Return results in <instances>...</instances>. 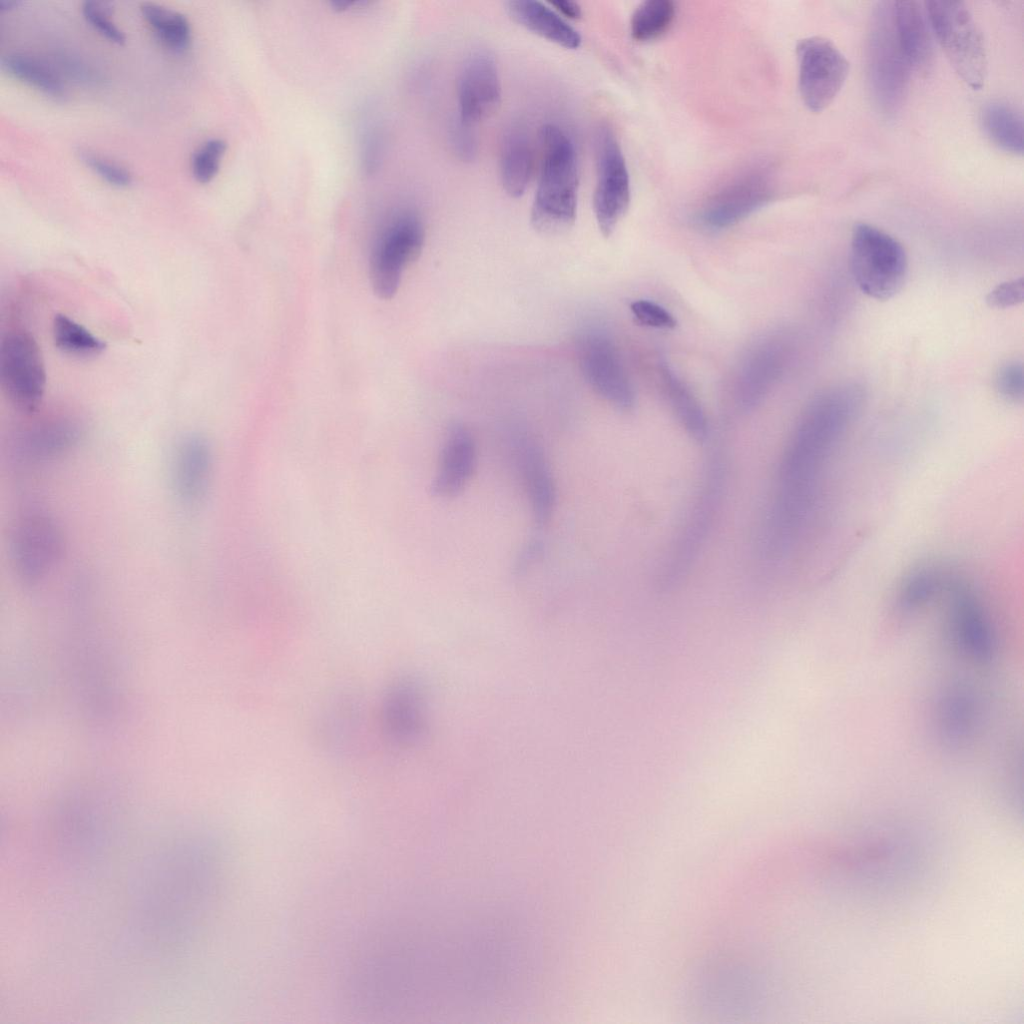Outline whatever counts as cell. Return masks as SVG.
I'll return each mask as SVG.
<instances>
[{"label":"cell","instance_id":"32","mask_svg":"<svg viewBox=\"0 0 1024 1024\" xmlns=\"http://www.w3.org/2000/svg\"><path fill=\"white\" fill-rule=\"evenodd\" d=\"M81 11L85 20L109 41L122 45L126 36L111 20L113 4L108 1L87 0L82 3Z\"/></svg>","mask_w":1024,"mask_h":1024},{"label":"cell","instance_id":"35","mask_svg":"<svg viewBox=\"0 0 1024 1024\" xmlns=\"http://www.w3.org/2000/svg\"><path fill=\"white\" fill-rule=\"evenodd\" d=\"M1023 366L1019 361H1010L998 370L995 378L997 392L1010 402H1021L1024 392Z\"/></svg>","mask_w":1024,"mask_h":1024},{"label":"cell","instance_id":"14","mask_svg":"<svg viewBox=\"0 0 1024 1024\" xmlns=\"http://www.w3.org/2000/svg\"><path fill=\"white\" fill-rule=\"evenodd\" d=\"M771 196L772 187L766 173L747 172L722 187L705 203L700 222L713 230L730 227L764 206Z\"/></svg>","mask_w":1024,"mask_h":1024},{"label":"cell","instance_id":"29","mask_svg":"<svg viewBox=\"0 0 1024 1024\" xmlns=\"http://www.w3.org/2000/svg\"><path fill=\"white\" fill-rule=\"evenodd\" d=\"M676 6L672 0H646L634 10L630 31L637 41H650L664 34L674 21Z\"/></svg>","mask_w":1024,"mask_h":1024},{"label":"cell","instance_id":"2","mask_svg":"<svg viewBox=\"0 0 1024 1024\" xmlns=\"http://www.w3.org/2000/svg\"><path fill=\"white\" fill-rule=\"evenodd\" d=\"M541 164L531 208L532 226L543 234H559L576 219L579 166L575 147L557 125L540 131Z\"/></svg>","mask_w":1024,"mask_h":1024},{"label":"cell","instance_id":"30","mask_svg":"<svg viewBox=\"0 0 1024 1024\" xmlns=\"http://www.w3.org/2000/svg\"><path fill=\"white\" fill-rule=\"evenodd\" d=\"M52 335L55 346L71 356H95L106 347L101 339L64 314H57L54 317Z\"/></svg>","mask_w":1024,"mask_h":1024},{"label":"cell","instance_id":"39","mask_svg":"<svg viewBox=\"0 0 1024 1024\" xmlns=\"http://www.w3.org/2000/svg\"><path fill=\"white\" fill-rule=\"evenodd\" d=\"M330 4L333 7V9H335L337 11H345V10L351 9L354 6H356V7H360L362 5L365 6L366 4H368V2H366V1H347L346 0V1H333Z\"/></svg>","mask_w":1024,"mask_h":1024},{"label":"cell","instance_id":"21","mask_svg":"<svg viewBox=\"0 0 1024 1024\" xmlns=\"http://www.w3.org/2000/svg\"><path fill=\"white\" fill-rule=\"evenodd\" d=\"M79 439L80 430L73 421L48 420L27 429L16 448L27 460L46 461L69 452Z\"/></svg>","mask_w":1024,"mask_h":1024},{"label":"cell","instance_id":"17","mask_svg":"<svg viewBox=\"0 0 1024 1024\" xmlns=\"http://www.w3.org/2000/svg\"><path fill=\"white\" fill-rule=\"evenodd\" d=\"M477 461V449L471 432L462 424H453L447 431L440 453L439 466L431 489L438 497L457 495L470 480Z\"/></svg>","mask_w":1024,"mask_h":1024},{"label":"cell","instance_id":"10","mask_svg":"<svg viewBox=\"0 0 1024 1024\" xmlns=\"http://www.w3.org/2000/svg\"><path fill=\"white\" fill-rule=\"evenodd\" d=\"M799 92L805 106L820 112L827 108L843 87L849 62L829 39L811 36L796 46Z\"/></svg>","mask_w":1024,"mask_h":1024},{"label":"cell","instance_id":"12","mask_svg":"<svg viewBox=\"0 0 1024 1024\" xmlns=\"http://www.w3.org/2000/svg\"><path fill=\"white\" fill-rule=\"evenodd\" d=\"M789 355L786 339L773 333L758 339L743 355L735 376V397L742 409L758 405L784 372Z\"/></svg>","mask_w":1024,"mask_h":1024},{"label":"cell","instance_id":"38","mask_svg":"<svg viewBox=\"0 0 1024 1024\" xmlns=\"http://www.w3.org/2000/svg\"><path fill=\"white\" fill-rule=\"evenodd\" d=\"M549 4L554 6L557 11L561 12L562 14L566 15L569 18L578 19L581 17V7L577 2L569 0H554L549 1Z\"/></svg>","mask_w":1024,"mask_h":1024},{"label":"cell","instance_id":"23","mask_svg":"<svg viewBox=\"0 0 1024 1024\" xmlns=\"http://www.w3.org/2000/svg\"><path fill=\"white\" fill-rule=\"evenodd\" d=\"M533 165V147L527 133L519 126L509 127L500 146L501 181L508 195L517 198L525 193Z\"/></svg>","mask_w":1024,"mask_h":1024},{"label":"cell","instance_id":"1","mask_svg":"<svg viewBox=\"0 0 1024 1024\" xmlns=\"http://www.w3.org/2000/svg\"><path fill=\"white\" fill-rule=\"evenodd\" d=\"M861 403L857 387L839 386L817 395L801 414L780 462L766 520L763 545L768 555L786 552L806 531L831 459Z\"/></svg>","mask_w":1024,"mask_h":1024},{"label":"cell","instance_id":"15","mask_svg":"<svg viewBox=\"0 0 1024 1024\" xmlns=\"http://www.w3.org/2000/svg\"><path fill=\"white\" fill-rule=\"evenodd\" d=\"M698 495L685 529L678 538L677 544L665 568V581L674 582L680 578L694 559L699 544L703 542L707 528L720 502L722 488V470L718 461L712 463Z\"/></svg>","mask_w":1024,"mask_h":1024},{"label":"cell","instance_id":"24","mask_svg":"<svg viewBox=\"0 0 1024 1024\" xmlns=\"http://www.w3.org/2000/svg\"><path fill=\"white\" fill-rule=\"evenodd\" d=\"M951 572L939 564H922L914 568L900 585L896 609L910 616L938 600Z\"/></svg>","mask_w":1024,"mask_h":1024},{"label":"cell","instance_id":"28","mask_svg":"<svg viewBox=\"0 0 1024 1024\" xmlns=\"http://www.w3.org/2000/svg\"><path fill=\"white\" fill-rule=\"evenodd\" d=\"M1 69L45 95L63 98L65 87L60 77L40 60L20 53H9L1 58Z\"/></svg>","mask_w":1024,"mask_h":1024},{"label":"cell","instance_id":"18","mask_svg":"<svg viewBox=\"0 0 1024 1024\" xmlns=\"http://www.w3.org/2000/svg\"><path fill=\"white\" fill-rule=\"evenodd\" d=\"M892 16L898 42L911 69L926 72L932 63L933 44L925 9L914 0L893 1Z\"/></svg>","mask_w":1024,"mask_h":1024},{"label":"cell","instance_id":"4","mask_svg":"<svg viewBox=\"0 0 1024 1024\" xmlns=\"http://www.w3.org/2000/svg\"><path fill=\"white\" fill-rule=\"evenodd\" d=\"M851 269L864 294L888 300L906 282L908 258L897 239L873 225L857 223L851 237Z\"/></svg>","mask_w":1024,"mask_h":1024},{"label":"cell","instance_id":"27","mask_svg":"<svg viewBox=\"0 0 1024 1024\" xmlns=\"http://www.w3.org/2000/svg\"><path fill=\"white\" fill-rule=\"evenodd\" d=\"M140 12L165 47L180 53L190 46L191 26L185 15L151 2L142 3Z\"/></svg>","mask_w":1024,"mask_h":1024},{"label":"cell","instance_id":"33","mask_svg":"<svg viewBox=\"0 0 1024 1024\" xmlns=\"http://www.w3.org/2000/svg\"><path fill=\"white\" fill-rule=\"evenodd\" d=\"M76 153L83 164L109 184L120 188L131 185L132 174L125 167L87 149H78Z\"/></svg>","mask_w":1024,"mask_h":1024},{"label":"cell","instance_id":"34","mask_svg":"<svg viewBox=\"0 0 1024 1024\" xmlns=\"http://www.w3.org/2000/svg\"><path fill=\"white\" fill-rule=\"evenodd\" d=\"M630 311L635 321L646 327L657 329H673L677 325L675 317L663 306L645 299L635 300L630 304Z\"/></svg>","mask_w":1024,"mask_h":1024},{"label":"cell","instance_id":"20","mask_svg":"<svg viewBox=\"0 0 1024 1024\" xmlns=\"http://www.w3.org/2000/svg\"><path fill=\"white\" fill-rule=\"evenodd\" d=\"M518 458L535 522H549L555 506V487L546 457L534 440L518 439Z\"/></svg>","mask_w":1024,"mask_h":1024},{"label":"cell","instance_id":"16","mask_svg":"<svg viewBox=\"0 0 1024 1024\" xmlns=\"http://www.w3.org/2000/svg\"><path fill=\"white\" fill-rule=\"evenodd\" d=\"M423 694L419 685L402 679L392 685L383 703V724L388 738L402 746L419 740L425 730Z\"/></svg>","mask_w":1024,"mask_h":1024},{"label":"cell","instance_id":"22","mask_svg":"<svg viewBox=\"0 0 1024 1024\" xmlns=\"http://www.w3.org/2000/svg\"><path fill=\"white\" fill-rule=\"evenodd\" d=\"M514 21L537 35L568 49L581 44L578 31L552 8L534 0H515L506 3Z\"/></svg>","mask_w":1024,"mask_h":1024},{"label":"cell","instance_id":"13","mask_svg":"<svg viewBox=\"0 0 1024 1024\" xmlns=\"http://www.w3.org/2000/svg\"><path fill=\"white\" fill-rule=\"evenodd\" d=\"M459 120L468 125L491 116L501 103V82L494 55L471 50L461 64L458 82Z\"/></svg>","mask_w":1024,"mask_h":1024},{"label":"cell","instance_id":"8","mask_svg":"<svg viewBox=\"0 0 1024 1024\" xmlns=\"http://www.w3.org/2000/svg\"><path fill=\"white\" fill-rule=\"evenodd\" d=\"M1 386L9 401L31 413L40 405L46 387V368L41 349L29 332L13 330L2 340Z\"/></svg>","mask_w":1024,"mask_h":1024},{"label":"cell","instance_id":"19","mask_svg":"<svg viewBox=\"0 0 1024 1024\" xmlns=\"http://www.w3.org/2000/svg\"><path fill=\"white\" fill-rule=\"evenodd\" d=\"M212 452L199 436L185 438L174 458L173 479L178 496L188 504L199 502L206 494L212 473Z\"/></svg>","mask_w":1024,"mask_h":1024},{"label":"cell","instance_id":"36","mask_svg":"<svg viewBox=\"0 0 1024 1024\" xmlns=\"http://www.w3.org/2000/svg\"><path fill=\"white\" fill-rule=\"evenodd\" d=\"M1023 299L1024 282L1020 277L997 285L988 293L986 302L991 308L1005 309L1022 303Z\"/></svg>","mask_w":1024,"mask_h":1024},{"label":"cell","instance_id":"6","mask_svg":"<svg viewBox=\"0 0 1024 1024\" xmlns=\"http://www.w3.org/2000/svg\"><path fill=\"white\" fill-rule=\"evenodd\" d=\"M424 239L423 222L414 211H401L385 225L369 258L370 282L378 297L394 296L405 269L419 257Z\"/></svg>","mask_w":1024,"mask_h":1024},{"label":"cell","instance_id":"3","mask_svg":"<svg viewBox=\"0 0 1024 1024\" xmlns=\"http://www.w3.org/2000/svg\"><path fill=\"white\" fill-rule=\"evenodd\" d=\"M911 72L897 39L892 2H877L868 29L867 74L872 97L883 114L892 116L902 107Z\"/></svg>","mask_w":1024,"mask_h":1024},{"label":"cell","instance_id":"11","mask_svg":"<svg viewBox=\"0 0 1024 1024\" xmlns=\"http://www.w3.org/2000/svg\"><path fill=\"white\" fill-rule=\"evenodd\" d=\"M62 535L54 519L44 513L22 516L14 527L11 552L17 573L28 582L41 580L62 552Z\"/></svg>","mask_w":1024,"mask_h":1024},{"label":"cell","instance_id":"26","mask_svg":"<svg viewBox=\"0 0 1024 1024\" xmlns=\"http://www.w3.org/2000/svg\"><path fill=\"white\" fill-rule=\"evenodd\" d=\"M981 122L988 137L999 148L1013 154L1023 153V120L1012 107L991 102L983 108Z\"/></svg>","mask_w":1024,"mask_h":1024},{"label":"cell","instance_id":"40","mask_svg":"<svg viewBox=\"0 0 1024 1024\" xmlns=\"http://www.w3.org/2000/svg\"><path fill=\"white\" fill-rule=\"evenodd\" d=\"M21 4H22L21 1H13V0L12 1H7V0H5V1H2L0 3V10L1 11H10V10H13V9L17 8Z\"/></svg>","mask_w":1024,"mask_h":1024},{"label":"cell","instance_id":"9","mask_svg":"<svg viewBox=\"0 0 1024 1024\" xmlns=\"http://www.w3.org/2000/svg\"><path fill=\"white\" fill-rule=\"evenodd\" d=\"M596 185L593 210L604 237H609L625 215L631 197L627 164L618 140L607 125L595 133Z\"/></svg>","mask_w":1024,"mask_h":1024},{"label":"cell","instance_id":"25","mask_svg":"<svg viewBox=\"0 0 1024 1024\" xmlns=\"http://www.w3.org/2000/svg\"><path fill=\"white\" fill-rule=\"evenodd\" d=\"M659 375L670 408L684 429L696 440L708 434V422L698 399L666 363H660Z\"/></svg>","mask_w":1024,"mask_h":1024},{"label":"cell","instance_id":"7","mask_svg":"<svg viewBox=\"0 0 1024 1024\" xmlns=\"http://www.w3.org/2000/svg\"><path fill=\"white\" fill-rule=\"evenodd\" d=\"M577 360L590 387L621 410L634 406L635 393L619 351L606 330L586 326L577 334Z\"/></svg>","mask_w":1024,"mask_h":1024},{"label":"cell","instance_id":"31","mask_svg":"<svg viewBox=\"0 0 1024 1024\" xmlns=\"http://www.w3.org/2000/svg\"><path fill=\"white\" fill-rule=\"evenodd\" d=\"M227 149L224 140L213 138L203 143L193 154L191 171L199 183H209L218 173L220 162Z\"/></svg>","mask_w":1024,"mask_h":1024},{"label":"cell","instance_id":"37","mask_svg":"<svg viewBox=\"0 0 1024 1024\" xmlns=\"http://www.w3.org/2000/svg\"><path fill=\"white\" fill-rule=\"evenodd\" d=\"M450 138L454 151L461 159L471 160L474 158L477 153V139L471 130V125L458 120L452 127Z\"/></svg>","mask_w":1024,"mask_h":1024},{"label":"cell","instance_id":"5","mask_svg":"<svg viewBox=\"0 0 1024 1024\" xmlns=\"http://www.w3.org/2000/svg\"><path fill=\"white\" fill-rule=\"evenodd\" d=\"M924 5L930 29L956 73L971 88L981 89L987 57L971 11L961 1L931 0Z\"/></svg>","mask_w":1024,"mask_h":1024}]
</instances>
